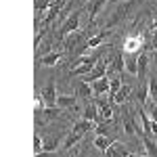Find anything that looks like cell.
I'll return each instance as SVG.
<instances>
[{
  "label": "cell",
  "instance_id": "cell-23",
  "mask_svg": "<svg viewBox=\"0 0 157 157\" xmlns=\"http://www.w3.org/2000/svg\"><path fill=\"white\" fill-rule=\"evenodd\" d=\"M109 86H111V78H109V75L101 78V80H97V82H92V90H94V97L103 94V92H109Z\"/></svg>",
  "mask_w": 157,
  "mask_h": 157
},
{
  "label": "cell",
  "instance_id": "cell-30",
  "mask_svg": "<svg viewBox=\"0 0 157 157\" xmlns=\"http://www.w3.org/2000/svg\"><path fill=\"white\" fill-rule=\"evenodd\" d=\"M44 151V138H42V134H34V153H42Z\"/></svg>",
  "mask_w": 157,
  "mask_h": 157
},
{
  "label": "cell",
  "instance_id": "cell-28",
  "mask_svg": "<svg viewBox=\"0 0 157 157\" xmlns=\"http://www.w3.org/2000/svg\"><path fill=\"white\" fill-rule=\"evenodd\" d=\"M92 67L94 65H75V67L69 69V75H86V73L92 71Z\"/></svg>",
  "mask_w": 157,
  "mask_h": 157
},
{
  "label": "cell",
  "instance_id": "cell-33",
  "mask_svg": "<svg viewBox=\"0 0 157 157\" xmlns=\"http://www.w3.org/2000/svg\"><path fill=\"white\" fill-rule=\"evenodd\" d=\"M149 115H151V121H157V103L151 107V111H149Z\"/></svg>",
  "mask_w": 157,
  "mask_h": 157
},
{
  "label": "cell",
  "instance_id": "cell-27",
  "mask_svg": "<svg viewBox=\"0 0 157 157\" xmlns=\"http://www.w3.org/2000/svg\"><path fill=\"white\" fill-rule=\"evenodd\" d=\"M149 97H151V92H149V82H147V84H136V103H138V105H145Z\"/></svg>",
  "mask_w": 157,
  "mask_h": 157
},
{
  "label": "cell",
  "instance_id": "cell-26",
  "mask_svg": "<svg viewBox=\"0 0 157 157\" xmlns=\"http://www.w3.org/2000/svg\"><path fill=\"white\" fill-rule=\"evenodd\" d=\"M82 138H84L82 134H78V132H73V130H71V132L65 136V140H63V153H65V151H69L71 147H75Z\"/></svg>",
  "mask_w": 157,
  "mask_h": 157
},
{
  "label": "cell",
  "instance_id": "cell-32",
  "mask_svg": "<svg viewBox=\"0 0 157 157\" xmlns=\"http://www.w3.org/2000/svg\"><path fill=\"white\" fill-rule=\"evenodd\" d=\"M151 46H153V52L157 55V29H153V34H151Z\"/></svg>",
  "mask_w": 157,
  "mask_h": 157
},
{
  "label": "cell",
  "instance_id": "cell-34",
  "mask_svg": "<svg viewBox=\"0 0 157 157\" xmlns=\"http://www.w3.org/2000/svg\"><path fill=\"white\" fill-rule=\"evenodd\" d=\"M75 157H88V151H86V147H82V149H80V153H78Z\"/></svg>",
  "mask_w": 157,
  "mask_h": 157
},
{
  "label": "cell",
  "instance_id": "cell-20",
  "mask_svg": "<svg viewBox=\"0 0 157 157\" xmlns=\"http://www.w3.org/2000/svg\"><path fill=\"white\" fill-rule=\"evenodd\" d=\"M111 143H113V138L107 136V134H97V136L92 138V145L97 147V151H101V153H105L109 147H111Z\"/></svg>",
  "mask_w": 157,
  "mask_h": 157
},
{
  "label": "cell",
  "instance_id": "cell-18",
  "mask_svg": "<svg viewBox=\"0 0 157 157\" xmlns=\"http://www.w3.org/2000/svg\"><path fill=\"white\" fill-rule=\"evenodd\" d=\"M94 128H97V124H94V121H88V120H84V117H82V120H78L75 124H73L71 130L84 136L86 132H94Z\"/></svg>",
  "mask_w": 157,
  "mask_h": 157
},
{
  "label": "cell",
  "instance_id": "cell-9",
  "mask_svg": "<svg viewBox=\"0 0 157 157\" xmlns=\"http://www.w3.org/2000/svg\"><path fill=\"white\" fill-rule=\"evenodd\" d=\"M130 98L136 101V88H130L128 84H124L120 88V92L115 94V98H113V105H120V107H121V105H126Z\"/></svg>",
  "mask_w": 157,
  "mask_h": 157
},
{
  "label": "cell",
  "instance_id": "cell-1",
  "mask_svg": "<svg viewBox=\"0 0 157 157\" xmlns=\"http://www.w3.org/2000/svg\"><path fill=\"white\" fill-rule=\"evenodd\" d=\"M136 115H138V109H136V113H134L132 107H128V103L121 105V128H124V132L126 134H134V136L140 138V136H145V130L138 128Z\"/></svg>",
  "mask_w": 157,
  "mask_h": 157
},
{
  "label": "cell",
  "instance_id": "cell-15",
  "mask_svg": "<svg viewBox=\"0 0 157 157\" xmlns=\"http://www.w3.org/2000/svg\"><path fill=\"white\" fill-rule=\"evenodd\" d=\"M40 65H46V67H57L61 61H63V52H59V50H52V52H48V55H44V57H40V59H36Z\"/></svg>",
  "mask_w": 157,
  "mask_h": 157
},
{
  "label": "cell",
  "instance_id": "cell-7",
  "mask_svg": "<svg viewBox=\"0 0 157 157\" xmlns=\"http://www.w3.org/2000/svg\"><path fill=\"white\" fill-rule=\"evenodd\" d=\"M63 109L61 107H44L42 113H36V126H42V121H52V120H59Z\"/></svg>",
  "mask_w": 157,
  "mask_h": 157
},
{
  "label": "cell",
  "instance_id": "cell-35",
  "mask_svg": "<svg viewBox=\"0 0 157 157\" xmlns=\"http://www.w3.org/2000/svg\"><path fill=\"white\" fill-rule=\"evenodd\" d=\"M151 132H153V136H157V121H151Z\"/></svg>",
  "mask_w": 157,
  "mask_h": 157
},
{
  "label": "cell",
  "instance_id": "cell-11",
  "mask_svg": "<svg viewBox=\"0 0 157 157\" xmlns=\"http://www.w3.org/2000/svg\"><path fill=\"white\" fill-rule=\"evenodd\" d=\"M149 65H151V57L147 52L138 55V84H147V73H149Z\"/></svg>",
  "mask_w": 157,
  "mask_h": 157
},
{
  "label": "cell",
  "instance_id": "cell-14",
  "mask_svg": "<svg viewBox=\"0 0 157 157\" xmlns=\"http://www.w3.org/2000/svg\"><path fill=\"white\" fill-rule=\"evenodd\" d=\"M75 94L80 101H90V98L94 97V90H92V84H88L84 80H80L78 84H75Z\"/></svg>",
  "mask_w": 157,
  "mask_h": 157
},
{
  "label": "cell",
  "instance_id": "cell-12",
  "mask_svg": "<svg viewBox=\"0 0 157 157\" xmlns=\"http://www.w3.org/2000/svg\"><path fill=\"white\" fill-rule=\"evenodd\" d=\"M103 155H105V157H128V155H130V151H128V147L124 145V143L113 140V143H111V147H109Z\"/></svg>",
  "mask_w": 157,
  "mask_h": 157
},
{
  "label": "cell",
  "instance_id": "cell-5",
  "mask_svg": "<svg viewBox=\"0 0 157 157\" xmlns=\"http://www.w3.org/2000/svg\"><path fill=\"white\" fill-rule=\"evenodd\" d=\"M109 63H111V59H105V61H98L97 65L92 67V71L86 73L84 75V82H88V84H92V82H97V80H101V78H105L109 71Z\"/></svg>",
  "mask_w": 157,
  "mask_h": 157
},
{
  "label": "cell",
  "instance_id": "cell-37",
  "mask_svg": "<svg viewBox=\"0 0 157 157\" xmlns=\"http://www.w3.org/2000/svg\"><path fill=\"white\" fill-rule=\"evenodd\" d=\"M153 29H157V17H155V21H153Z\"/></svg>",
  "mask_w": 157,
  "mask_h": 157
},
{
  "label": "cell",
  "instance_id": "cell-13",
  "mask_svg": "<svg viewBox=\"0 0 157 157\" xmlns=\"http://www.w3.org/2000/svg\"><path fill=\"white\" fill-rule=\"evenodd\" d=\"M107 4V0H90L88 6H86V13H88V21H90V27L94 25V17L103 11V6Z\"/></svg>",
  "mask_w": 157,
  "mask_h": 157
},
{
  "label": "cell",
  "instance_id": "cell-19",
  "mask_svg": "<svg viewBox=\"0 0 157 157\" xmlns=\"http://www.w3.org/2000/svg\"><path fill=\"white\" fill-rule=\"evenodd\" d=\"M82 117L88 121H94V124H101V115H98V107L97 103H88L86 109L82 111Z\"/></svg>",
  "mask_w": 157,
  "mask_h": 157
},
{
  "label": "cell",
  "instance_id": "cell-8",
  "mask_svg": "<svg viewBox=\"0 0 157 157\" xmlns=\"http://www.w3.org/2000/svg\"><path fill=\"white\" fill-rule=\"evenodd\" d=\"M140 46H145V36L143 34H132L130 38H126L124 42V52H136V50H143Z\"/></svg>",
  "mask_w": 157,
  "mask_h": 157
},
{
  "label": "cell",
  "instance_id": "cell-21",
  "mask_svg": "<svg viewBox=\"0 0 157 157\" xmlns=\"http://www.w3.org/2000/svg\"><path fill=\"white\" fill-rule=\"evenodd\" d=\"M61 11H63V6H61V4H52L48 11L44 13V19H42V27H48V25L52 23V21H55V19H57L59 15H61Z\"/></svg>",
  "mask_w": 157,
  "mask_h": 157
},
{
  "label": "cell",
  "instance_id": "cell-29",
  "mask_svg": "<svg viewBox=\"0 0 157 157\" xmlns=\"http://www.w3.org/2000/svg\"><path fill=\"white\" fill-rule=\"evenodd\" d=\"M34 6H36V13L42 15V13H46L50 6H52V2H50V0H34Z\"/></svg>",
  "mask_w": 157,
  "mask_h": 157
},
{
  "label": "cell",
  "instance_id": "cell-24",
  "mask_svg": "<svg viewBox=\"0 0 157 157\" xmlns=\"http://www.w3.org/2000/svg\"><path fill=\"white\" fill-rule=\"evenodd\" d=\"M140 143H143V149L147 151V155L149 157H157V143L149 136V134L140 136Z\"/></svg>",
  "mask_w": 157,
  "mask_h": 157
},
{
  "label": "cell",
  "instance_id": "cell-25",
  "mask_svg": "<svg viewBox=\"0 0 157 157\" xmlns=\"http://www.w3.org/2000/svg\"><path fill=\"white\" fill-rule=\"evenodd\" d=\"M124 55H126V71L136 75L138 73V55H134V52H124Z\"/></svg>",
  "mask_w": 157,
  "mask_h": 157
},
{
  "label": "cell",
  "instance_id": "cell-22",
  "mask_svg": "<svg viewBox=\"0 0 157 157\" xmlns=\"http://www.w3.org/2000/svg\"><path fill=\"white\" fill-rule=\"evenodd\" d=\"M121 86H124V80H121V75H120V73H115V75L111 78V86H109V98H107L111 105H113V98H115V94L120 92V88H121Z\"/></svg>",
  "mask_w": 157,
  "mask_h": 157
},
{
  "label": "cell",
  "instance_id": "cell-16",
  "mask_svg": "<svg viewBox=\"0 0 157 157\" xmlns=\"http://www.w3.org/2000/svg\"><path fill=\"white\" fill-rule=\"evenodd\" d=\"M97 107H98V115H101V124L103 121H111L113 117V105L109 101H97Z\"/></svg>",
  "mask_w": 157,
  "mask_h": 157
},
{
  "label": "cell",
  "instance_id": "cell-31",
  "mask_svg": "<svg viewBox=\"0 0 157 157\" xmlns=\"http://www.w3.org/2000/svg\"><path fill=\"white\" fill-rule=\"evenodd\" d=\"M149 92H151V98L157 103V75L149 78Z\"/></svg>",
  "mask_w": 157,
  "mask_h": 157
},
{
  "label": "cell",
  "instance_id": "cell-36",
  "mask_svg": "<svg viewBox=\"0 0 157 157\" xmlns=\"http://www.w3.org/2000/svg\"><path fill=\"white\" fill-rule=\"evenodd\" d=\"M128 157H149V155H147V153H130Z\"/></svg>",
  "mask_w": 157,
  "mask_h": 157
},
{
  "label": "cell",
  "instance_id": "cell-17",
  "mask_svg": "<svg viewBox=\"0 0 157 157\" xmlns=\"http://www.w3.org/2000/svg\"><path fill=\"white\" fill-rule=\"evenodd\" d=\"M78 94H59L57 97V107L61 109H75L78 107Z\"/></svg>",
  "mask_w": 157,
  "mask_h": 157
},
{
  "label": "cell",
  "instance_id": "cell-6",
  "mask_svg": "<svg viewBox=\"0 0 157 157\" xmlns=\"http://www.w3.org/2000/svg\"><path fill=\"white\" fill-rule=\"evenodd\" d=\"M109 67L113 69L115 73H124L126 71V55H124V48H115L113 46V52H111V63Z\"/></svg>",
  "mask_w": 157,
  "mask_h": 157
},
{
  "label": "cell",
  "instance_id": "cell-10",
  "mask_svg": "<svg viewBox=\"0 0 157 157\" xmlns=\"http://www.w3.org/2000/svg\"><path fill=\"white\" fill-rule=\"evenodd\" d=\"M63 136H67V134L63 132H46L42 138H44V151H57L61 145V140H63Z\"/></svg>",
  "mask_w": 157,
  "mask_h": 157
},
{
  "label": "cell",
  "instance_id": "cell-3",
  "mask_svg": "<svg viewBox=\"0 0 157 157\" xmlns=\"http://www.w3.org/2000/svg\"><path fill=\"white\" fill-rule=\"evenodd\" d=\"M80 17H82V9H75V11L69 13V17H67L59 27V40H65L69 34H73V32L80 29Z\"/></svg>",
  "mask_w": 157,
  "mask_h": 157
},
{
  "label": "cell",
  "instance_id": "cell-4",
  "mask_svg": "<svg viewBox=\"0 0 157 157\" xmlns=\"http://www.w3.org/2000/svg\"><path fill=\"white\" fill-rule=\"evenodd\" d=\"M40 97H42V101H44V105L46 107H57V82H55V78H50L48 82H46V86L40 90Z\"/></svg>",
  "mask_w": 157,
  "mask_h": 157
},
{
  "label": "cell",
  "instance_id": "cell-2",
  "mask_svg": "<svg viewBox=\"0 0 157 157\" xmlns=\"http://www.w3.org/2000/svg\"><path fill=\"white\" fill-rule=\"evenodd\" d=\"M140 0H126V2H121V4H117L115 9H113V13L109 15L107 19V27H115V25H120L126 17H130V13H132V9L138 4Z\"/></svg>",
  "mask_w": 157,
  "mask_h": 157
}]
</instances>
